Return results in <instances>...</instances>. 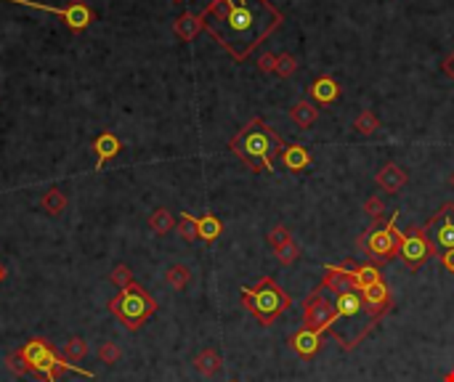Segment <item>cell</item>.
<instances>
[{
    "mask_svg": "<svg viewBox=\"0 0 454 382\" xmlns=\"http://www.w3.org/2000/svg\"><path fill=\"white\" fill-rule=\"evenodd\" d=\"M277 260H279L281 265H293L295 260H298V258H300V247H298V244H295L293 239H290V242H287V244H281V247H277Z\"/></svg>",
    "mask_w": 454,
    "mask_h": 382,
    "instance_id": "4dcf8cb0",
    "label": "cell"
},
{
    "mask_svg": "<svg viewBox=\"0 0 454 382\" xmlns=\"http://www.w3.org/2000/svg\"><path fill=\"white\" fill-rule=\"evenodd\" d=\"M364 212L372 218L374 223H380V221H383V215H386V205H383V199L369 197L367 202H364Z\"/></svg>",
    "mask_w": 454,
    "mask_h": 382,
    "instance_id": "e575fe53",
    "label": "cell"
},
{
    "mask_svg": "<svg viewBox=\"0 0 454 382\" xmlns=\"http://www.w3.org/2000/svg\"><path fill=\"white\" fill-rule=\"evenodd\" d=\"M194 369L200 372L202 377H215L218 372L224 369V358L213 348H205L194 356Z\"/></svg>",
    "mask_w": 454,
    "mask_h": 382,
    "instance_id": "7402d4cb",
    "label": "cell"
},
{
    "mask_svg": "<svg viewBox=\"0 0 454 382\" xmlns=\"http://www.w3.org/2000/svg\"><path fill=\"white\" fill-rule=\"evenodd\" d=\"M98 358H101L107 367H115V364L122 358V348L117 343H104L98 348Z\"/></svg>",
    "mask_w": 454,
    "mask_h": 382,
    "instance_id": "d6a6232c",
    "label": "cell"
},
{
    "mask_svg": "<svg viewBox=\"0 0 454 382\" xmlns=\"http://www.w3.org/2000/svg\"><path fill=\"white\" fill-rule=\"evenodd\" d=\"M228 149L253 172H274V159L281 154L284 141L268 122L253 117L228 141Z\"/></svg>",
    "mask_w": 454,
    "mask_h": 382,
    "instance_id": "277c9868",
    "label": "cell"
},
{
    "mask_svg": "<svg viewBox=\"0 0 454 382\" xmlns=\"http://www.w3.org/2000/svg\"><path fill=\"white\" fill-rule=\"evenodd\" d=\"M231 382H237V380H231Z\"/></svg>",
    "mask_w": 454,
    "mask_h": 382,
    "instance_id": "7bdbcfd3",
    "label": "cell"
},
{
    "mask_svg": "<svg viewBox=\"0 0 454 382\" xmlns=\"http://www.w3.org/2000/svg\"><path fill=\"white\" fill-rule=\"evenodd\" d=\"M178 234H181V239L184 242H197L200 239V231H197V218L191 215V212H184L181 215V221H178Z\"/></svg>",
    "mask_w": 454,
    "mask_h": 382,
    "instance_id": "83f0119b",
    "label": "cell"
},
{
    "mask_svg": "<svg viewBox=\"0 0 454 382\" xmlns=\"http://www.w3.org/2000/svg\"><path fill=\"white\" fill-rule=\"evenodd\" d=\"M61 356L67 358V361H82V358L88 356V343L82 340V337H69V343L64 345V353Z\"/></svg>",
    "mask_w": 454,
    "mask_h": 382,
    "instance_id": "f1b7e54d",
    "label": "cell"
},
{
    "mask_svg": "<svg viewBox=\"0 0 454 382\" xmlns=\"http://www.w3.org/2000/svg\"><path fill=\"white\" fill-rule=\"evenodd\" d=\"M109 314L120 321L125 330H141L149 318L157 314V300L149 295L138 281L128 284L125 290H120L112 300H109Z\"/></svg>",
    "mask_w": 454,
    "mask_h": 382,
    "instance_id": "8992f818",
    "label": "cell"
},
{
    "mask_svg": "<svg viewBox=\"0 0 454 382\" xmlns=\"http://www.w3.org/2000/svg\"><path fill=\"white\" fill-rule=\"evenodd\" d=\"M202 29H205V13H202V11L200 13L186 11V13H181V16L173 22V32L181 40H186V43L197 38Z\"/></svg>",
    "mask_w": 454,
    "mask_h": 382,
    "instance_id": "ac0fdd59",
    "label": "cell"
},
{
    "mask_svg": "<svg viewBox=\"0 0 454 382\" xmlns=\"http://www.w3.org/2000/svg\"><path fill=\"white\" fill-rule=\"evenodd\" d=\"M94 152H96V170H104V165L112 162L122 152L120 138L115 133H101L98 138L94 141Z\"/></svg>",
    "mask_w": 454,
    "mask_h": 382,
    "instance_id": "5bb4252c",
    "label": "cell"
},
{
    "mask_svg": "<svg viewBox=\"0 0 454 382\" xmlns=\"http://www.w3.org/2000/svg\"><path fill=\"white\" fill-rule=\"evenodd\" d=\"M258 69L261 72H277V53H261L258 56Z\"/></svg>",
    "mask_w": 454,
    "mask_h": 382,
    "instance_id": "d590c367",
    "label": "cell"
},
{
    "mask_svg": "<svg viewBox=\"0 0 454 382\" xmlns=\"http://www.w3.org/2000/svg\"><path fill=\"white\" fill-rule=\"evenodd\" d=\"M240 295H242V305L263 327H274V321L293 305V297L281 290L271 277H263L255 287H242Z\"/></svg>",
    "mask_w": 454,
    "mask_h": 382,
    "instance_id": "5b68a950",
    "label": "cell"
},
{
    "mask_svg": "<svg viewBox=\"0 0 454 382\" xmlns=\"http://www.w3.org/2000/svg\"><path fill=\"white\" fill-rule=\"evenodd\" d=\"M377 186L388 194H399L401 189L407 186V172L401 170L396 162H388L377 170Z\"/></svg>",
    "mask_w": 454,
    "mask_h": 382,
    "instance_id": "e0dca14e",
    "label": "cell"
},
{
    "mask_svg": "<svg viewBox=\"0 0 454 382\" xmlns=\"http://www.w3.org/2000/svg\"><path fill=\"white\" fill-rule=\"evenodd\" d=\"M446 382H454V374H446Z\"/></svg>",
    "mask_w": 454,
    "mask_h": 382,
    "instance_id": "ab89813d",
    "label": "cell"
},
{
    "mask_svg": "<svg viewBox=\"0 0 454 382\" xmlns=\"http://www.w3.org/2000/svg\"><path fill=\"white\" fill-rule=\"evenodd\" d=\"M3 279H6V268L0 265V284H3Z\"/></svg>",
    "mask_w": 454,
    "mask_h": 382,
    "instance_id": "f35d334b",
    "label": "cell"
},
{
    "mask_svg": "<svg viewBox=\"0 0 454 382\" xmlns=\"http://www.w3.org/2000/svg\"><path fill=\"white\" fill-rule=\"evenodd\" d=\"M321 337H324V332H316L311 327H300L298 332L290 335L287 343H290V348L300 358H314L321 351Z\"/></svg>",
    "mask_w": 454,
    "mask_h": 382,
    "instance_id": "7c38bea8",
    "label": "cell"
},
{
    "mask_svg": "<svg viewBox=\"0 0 454 382\" xmlns=\"http://www.w3.org/2000/svg\"><path fill=\"white\" fill-rule=\"evenodd\" d=\"M290 117L298 128H303L308 131L311 125H316V119H319V106L314 104L311 98H303V101H298V104L290 109Z\"/></svg>",
    "mask_w": 454,
    "mask_h": 382,
    "instance_id": "44dd1931",
    "label": "cell"
},
{
    "mask_svg": "<svg viewBox=\"0 0 454 382\" xmlns=\"http://www.w3.org/2000/svg\"><path fill=\"white\" fill-rule=\"evenodd\" d=\"M433 252L436 250H433V244H430V239H427L423 226H409L407 231H401L399 258L407 263V268H412V271L423 268Z\"/></svg>",
    "mask_w": 454,
    "mask_h": 382,
    "instance_id": "9c48e42d",
    "label": "cell"
},
{
    "mask_svg": "<svg viewBox=\"0 0 454 382\" xmlns=\"http://www.w3.org/2000/svg\"><path fill=\"white\" fill-rule=\"evenodd\" d=\"M396 221H399V212H390V221L374 223L372 228H367L364 237L359 239V250L369 258V263H374V265L388 263L390 258L399 255L401 231H399V226H396Z\"/></svg>",
    "mask_w": 454,
    "mask_h": 382,
    "instance_id": "52a82bcc",
    "label": "cell"
},
{
    "mask_svg": "<svg viewBox=\"0 0 454 382\" xmlns=\"http://www.w3.org/2000/svg\"><path fill=\"white\" fill-rule=\"evenodd\" d=\"M353 128H356L361 135H372V133L380 128V119H377V115H374V112L364 109V112H359V117L353 119Z\"/></svg>",
    "mask_w": 454,
    "mask_h": 382,
    "instance_id": "4316f807",
    "label": "cell"
},
{
    "mask_svg": "<svg viewBox=\"0 0 454 382\" xmlns=\"http://www.w3.org/2000/svg\"><path fill=\"white\" fill-rule=\"evenodd\" d=\"M308 96H311L314 104L330 106L340 98V85L332 78H316L311 82V88H308Z\"/></svg>",
    "mask_w": 454,
    "mask_h": 382,
    "instance_id": "9a60e30c",
    "label": "cell"
},
{
    "mask_svg": "<svg viewBox=\"0 0 454 382\" xmlns=\"http://www.w3.org/2000/svg\"><path fill=\"white\" fill-rule=\"evenodd\" d=\"M386 316L380 311H374L361 297V292H348L335 297V321L330 327V337L337 340L343 351H353L364 343V337L377 327V321Z\"/></svg>",
    "mask_w": 454,
    "mask_h": 382,
    "instance_id": "3957f363",
    "label": "cell"
},
{
    "mask_svg": "<svg viewBox=\"0 0 454 382\" xmlns=\"http://www.w3.org/2000/svg\"><path fill=\"white\" fill-rule=\"evenodd\" d=\"M423 228H425L427 239H430L433 250L439 252V255L446 250H454V205L452 202L441 205V210L436 212Z\"/></svg>",
    "mask_w": 454,
    "mask_h": 382,
    "instance_id": "30bf717a",
    "label": "cell"
},
{
    "mask_svg": "<svg viewBox=\"0 0 454 382\" xmlns=\"http://www.w3.org/2000/svg\"><path fill=\"white\" fill-rule=\"evenodd\" d=\"M295 69H298V59L293 53H279L277 56V75L279 78H293Z\"/></svg>",
    "mask_w": 454,
    "mask_h": 382,
    "instance_id": "1f68e13d",
    "label": "cell"
},
{
    "mask_svg": "<svg viewBox=\"0 0 454 382\" xmlns=\"http://www.w3.org/2000/svg\"><path fill=\"white\" fill-rule=\"evenodd\" d=\"M165 281H168V287H173V290H178V292L186 290L189 281H191V271H189L186 265L175 263L165 271Z\"/></svg>",
    "mask_w": 454,
    "mask_h": 382,
    "instance_id": "484cf974",
    "label": "cell"
},
{
    "mask_svg": "<svg viewBox=\"0 0 454 382\" xmlns=\"http://www.w3.org/2000/svg\"><path fill=\"white\" fill-rule=\"evenodd\" d=\"M41 207L48 215H61V212L67 210V194L61 189H48L41 199Z\"/></svg>",
    "mask_w": 454,
    "mask_h": 382,
    "instance_id": "d4e9b609",
    "label": "cell"
},
{
    "mask_svg": "<svg viewBox=\"0 0 454 382\" xmlns=\"http://www.w3.org/2000/svg\"><path fill=\"white\" fill-rule=\"evenodd\" d=\"M335 321V300L324 297V290H316L308 295V300L303 303V327H311L316 332H330Z\"/></svg>",
    "mask_w": 454,
    "mask_h": 382,
    "instance_id": "8fae6325",
    "label": "cell"
},
{
    "mask_svg": "<svg viewBox=\"0 0 454 382\" xmlns=\"http://www.w3.org/2000/svg\"><path fill=\"white\" fill-rule=\"evenodd\" d=\"M449 184H452V189H454V172H452V178H449Z\"/></svg>",
    "mask_w": 454,
    "mask_h": 382,
    "instance_id": "60d3db41",
    "label": "cell"
},
{
    "mask_svg": "<svg viewBox=\"0 0 454 382\" xmlns=\"http://www.w3.org/2000/svg\"><path fill=\"white\" fill-rule=\"evenodd\" d=\"M439 260H441V263H444V268H446V271H452V274H454V250L441 252V255H439Z\"/></svg>",
    "mask_w": 454,
    "mask_h": 382,
    "instance_id": "8d00e7d4",
    "label": "cell"
},
{
    "mask_svg": "<svg viewBox=\"0 0 454 382\" xmlns=\"http://www.w3.org/2000/svg\"><path fill=\"white\" fill-rule=\"evenodd\" d=\"M202 13L205 29L234 61H244L284 22L268 0H210Z\"/></svg>",
    "mask_w": 454,
    "mask_h": 382,
    "instance_id": "6da1fadb",
    "label": "cell"
},
{
    "mask_svg": "<svg viewBox=\"0 0 454 382\" xmlns=\"http://www.w3.org/2000/svg\"><path fill=\"white\" fill-rule=\"evenodd\" d=\"M279 157H281V162H284V168H287L290 172H303L308 165H311V152L300 144H284Z\"/></svg>",
    "mask_w": 454,
    "mask_h": 382,
    "instance_id": "d6986e66",
    "label": "cell"
},
{
    "mask_svg": "<svg viewBox=\"0 0 454 382\" xmlns=\"http://www.w3.org/2000/svg\"><path fill=\"white\" fill-rule=\"evenodd\" d=\"M175 3H186V0H175Z\"/></svg>",
    "mask_w": 454,
    "mask_h": 382,
    "instance_id": "b9f144b4",
    "label": "cell"
},
{
    "mask_svg": "<svg viewBox=\"0 0 454 382\" xmlns=\"http://www.w3.org/2000/svg\"><path fill=\"white\" fill-rule=\"evenodd\" d=\"M149 228L157 234V237H165V234H170L175 228V218L170 210H165V207H157V210L149 215Z\"/></svg>",
    "mask_w": 454,
    "mask_h": 382,
    "instance_id": "603a6c76",
    "label": "cell"
},
{
    "mask_svg": "<svg viewBox=\"0 0 454 382\" xmlns=\"http://www.w3.org/2000/svg\"><path fill=\"white\" fill-rule=\"evenodd\" d=\"M6 364H8V369L14 374H32V377H38L43 382H56L59 372H78L82 377L94 380V372L82 369L78 364L67 361L51 345V340H45V337H32L22 348L11 351L6 356Z\"/></svg>",
    "mask_w": 454,
    "mask_h": 382,
    "instance_id": "7a4b0ae2",
    "label": "cell"
},
{
    "mask_svg": "<svg viewBox=\"0 0 454 382\" xmlns=\"http://www.w3.org/2000/svg\"><path fill=\"white\" fill-rule=\"evenodd\" d=\"M321 290L332 292L335 297L337 295H348V292H356V281L351 279L343 265H324V279L319 284Z\"/></svg>",
    "mask_w": 454,
    "mask_h": 382,
    "instance_id": "4fadbf2b",
    "label": "cell"
},
{
    "mask_svg": "<svg viewBox=\"0 0 454 382\" xmlns=\"http://www.w3.org/2000/svg\"><path fill=\"white\" fill-rule=\"evenodd\" d=\"M290 239H293L290 228H287V226H281V223H279V226H274V228L268 231V244H271L274 250H277V247H281V244H287Z\"/></svg>",
    "mask_w": 454,
    "mask_h": 382,
    "instance_id": "836d02e7",
    "label": "cell"
},
{
    "mask_svg": "<svg viewBox=\"0 0 454 382\" xmlns=\"http://www.w3.org/2000/svg\"><path fill=\"white\" fill-rule=\"evenodd\" d=\"M444 72H446V75H449V78L454 80V53H452V56H446V59H444Z\"/></svg>",
    "mask_w": 454,
    "mask_h": 382,
    "instance_id": "74e56055",
    "label": "cell"
},
{
    "mask_svg": "<svg viewBox=\"0 0 454 382\" xmlns=\"http://www.w3.org/2000/svg\"><path fill=\"white\" fill-rule=\"evenodd\" d=\"M197 231H200L202 242H215V239L224 234V223L215 218L213 212H207V215L197 218Z\"/></svg>",
    "mask_w": 454,
    "mask_h": 382,
    "instance_id": "cb8c5ba5",
    "label": "cell"
},
{
    "mask_svg": "<svg viewBox=\"0 0 454 382\" xmlns=\"http://www.w3.org/2000/svg\"><path fill=\"white\" fill-rule=\"evenodd\" d=\"M109 279H112V284H115V287H120V290H125L128 284H133V281H136L133 271H131L125 263L115 265V268H112V274H109Z\"/></svg>",
    "mask_w": 454,
    "mask_h": 382,
    "instance_id": "f546056e",
    "label": "cell"
},
{
    "mask_svg": "<svg viewBox=\"0 0 454 382\" xmlns=\"http://www.w3.org/2000/svg\"><path fill=\"white\" fill-rule=\"evenodd\" d=\"M6 3H16V6H27V8H38V11L54 13V16H61L64 24L72 29V32H85L88 27L96 22V13L82 3V0H69L67 6H45V3H38V0H6Z\"/></svg>",
    "mask_w": 454,
    "mask_h": 382,
    "instance_id": "ba28073f",
    "label": "cell"
},
{
    "mask_svg": "<svg viewBox=\"0 0 454 382\" xmlns=\"http://www.w3.org/2000/svg\"><path fill=\"white\" fill-rule=\"evenodd\" d=\"M361 297L367 300L369 308L380 311V314H388L390 305H393V295H390V290H388V284L383 279L374 281V284H369V287H364V290H361Z\"/></svg>",
    "mask_w": 454,
    "mask_h": 382,
    "instance_id": "2e32d148",
    "label": "cell"
},
{
    "mask_svg": "<svg viewBox=\"0 0 454 382\" xmlns=\"http://www.w3.org/2000/svg\"><path fill=\"white\" fill-rule=\"evenodd\" d=\"M343 268H346L348 274H351V279L356 281V290H364V287H369V284H374V281H380V265L374 263H343Z\"/></svg>",
    "mask_w": 454,
    "mask_h": 382,
    "instance_id": "ffe728a7",
    "label": "cell"
}]
</instances>
